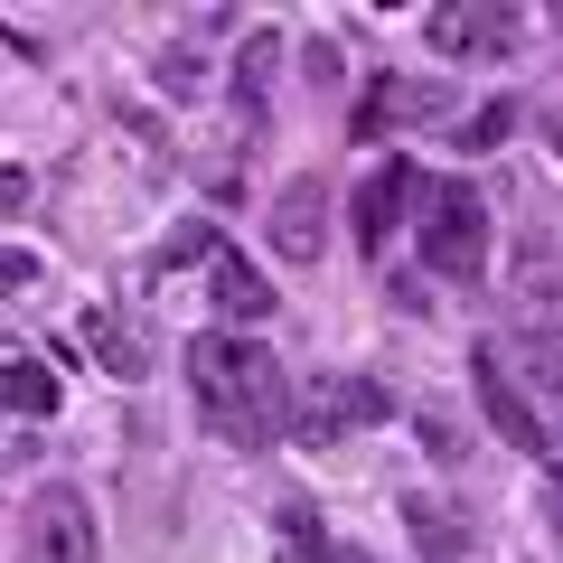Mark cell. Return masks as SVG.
I'll list each match as a JSON object with an SVG mask.
<instances>
[{"instance_id": "22", "label": "cell", "mask_w": 563, "mask_h": 563, "mask_svg": "<svg viewBox=\"0 0 563 563\" xmlns=\"http://www.w3.org/2000/svg\"><path fill=\"white\" fill-rule=\"evenodd\" d=\"M20 207H29V179H20V169H0V217H20Z\"/></svg>"}, {"instance_id": "15", "label": "cell", "mask_w": 563, "mask_h": 563, "mask_svg": "<svg viewBox=\"0 0 563 563\" xmlns=\"http://www.w3.org/2000/svg\"><path fill=\"white\" fill-rule=\"evenodd\" d=\"M0 404H10V413H57V376L29 366V357H10L0 366Z\"/></svg>"}, {"instance_id": "2", "label": "cell", "mask_w": 563, "mask_h": 563, "mask_svg": "<svg viewBox=\"0 0 563 563\" xmlns=\"http://www.w3.org/2000/svg\"><path fill=\"white\" fill-rule=\"evenodd\" d=\"M422 263L442 282H479L488 273V207L470 179H442L422 188Z\"/></svg>"}, {"instance_id": "21", "label": "cell", "mask_w": 563, "mask_h": 563, "mask_svg": "<svg viewBox=\"0 0 563 563\" xmlns=\"http://www.w3.org/2000/svg\"><path fill=\"white\" fill-rule=\"evenodd\" d=\"M422 442H432V461H470V451H461V432H451L442 413H422Z\"/></svg>"}, {"instance_id": "8", "label": "cell", "mask_w": 563, "mask_h": 563, "mask_svg": "<svg viewBox=\"0 0 563 563\" xmlns=\"http://www.w3.org/2000/svg\"><path fill=\"white\" fill-rule=\"evenodd\" d=\"M320 235H329V179H291L273 198V254L310 263V254H320Z\"/></svg>"}, {"instance_id": "9", "label": "cell", "mask_w": 563, "mask_h": 563, "mask_svg": "<svg viewBox=\"0 0 563 563\" xmlns=\"http://www.w3.org/2000/svg\"><path fill=\"white\" fill-rule=\"evenodd\" d=\"M207 291H217V310H225V320H235V329H254V320H273V282H263L254 273V263H244L235 254V244H217V254H207Z\"/></svg>"}, {"instance_id": "18", "label": "cell", "mask_w": 563, "mask_h": 563, "mask_svg": "<svg viewBox=\"0 0 563 563\" xmlns=\"http://www.w3.org/2000/svg\"><path fill=\"white\" fill-rule=\"evenodd\" d=\"M161 95H169V103H188V95H207V66L188 57V47H169V57H161Z\"/></svg>"}, {"instance_id": "14", "label": "cell", "mask_w": 563, "mask_h": 563, "mask_svg": "<svg viewBox=\"0 0 563 563\" xmlns=\"http://www.w3.org/2000/svg\"><path fill=\"white\" fill-rule=\"evenodd\" d=\"M85 339H95V357L113 366V376H141V366H151V339H141L122 310H95V320H85Z\"/></svg>"}, {"instance_id": "17", "label": "cell", "mask_w": 563, "mask_h": 563, "mask_svg": "<svg viewBox=\"0 0 563 563\" xmlns=\"http://www.w3.org/2000/svg\"><path fill=\"white\" fill-rule=\"evenodd\" d=\"M507 132H517V103H479V113L461 122V151H498Z\"/></svg>"}, {"instance_id": "19", "label": "cell", "mask_w": 563, "mask_h": 563, "mask_svg": "<svg viewBox=\"0 0 563 563\" xmlns=\"http://www.w3.org/2000/svg\"><path fill=\"white\" fill-rule=\"evenodd\" d=\"M198 254H217V225H179V235L161 244V263H151V273H169V263H198Z\"/></svg>"}, {"instance_id": "5", "label": "cell", "mask_w": 563, "mask_h": 563, "mask_svg": "<svg viewBox=\"0 0 563 563\" xmlns=\"http://www.w3.org/2000/svg\"><path fill=\"white\" fill-rule=\"evenodd\" d=\"M470 385H479V413H488L498 442H517L526 461H554V422H544L536 404H526V385L507 376V347H479V357H470Z\"/></svg>"}, {"instance_id": "13", "label": "cell", "mask_w": 563, "mask_h": 563, "mask_svg": "<svg viewBox=\"0 0 563 563\" xmlns=\"http://www.w3.org/2000/svg\"><path fill=\"white\" fill-rule=\"evenodd\" d=\"M273 76H282V38H273V29H254V38L235 47V103H244V113L273 103Z\"/></svg>"}, {"instance_id": "23", "label": "cell", "mask_w": 563, "mask_h": 563, "mask_svg": "<svg viewBox=\"0 0 563 563\" xmlns=\"http://www.w3.org/2000/svg\"><path fill=\"white\" fill-rule=\"evenodd\" d=\"M329 563H366V554H347V544H339V554H329Z\"/></svg>"}, {"instance_id": "6", "label": "cell", "mask_w": 563, "mask_h": 563, "mask_svg": "<svg viewBox=\"0 0 563 563\" xmlns=\"http://www.w3.org/2000/svg\"><path fill=\"white\" fill-rule=\"evenodd\" d=\"M29 563H95V507L66 479H47L29 498Z\"/></svg>"}, {"instance_id": "3", "label": "cell", "mask_w": 563, "mask_h": 563, "mask_svg": "<svg viewBox=\"0 0 563 563\" xmlns=\"http://www.w3.org/2000/svg\"><path fill=\"white\" fill-rule=\"evenodd\" d=\"M376 422H395V385L385 376H310L301 395H291V432H301L310 451L347 442V432H376Z\"/></svg>"}, {"instance_id": "1", "label": "cell", "mask_w": 563, "mask_h": 563, "mask_svg": "<svg viewBox=\"0 0 563 563\" xmlns=\"http://www.w3.org/2000/svg\"><path fill=\"white\" fill-rule=\"evenodd\" d=\"M188 376H198V404H207V422H217L225 442L263 451V442L291 432V376H282L254 339L198 329V339H188Z\"/></svg>"}, {"instance_id": "16", "label": "cell", "mask_w": 563, "mask_h": 563, "mask_svg": "<svg viewBox=\"0 0 563 563\" xmlns=\"http://www.w3.org/2000/svg\"><path fill=\"white\" fill-rule=\"evenodd\" d=\"M339 544H329L320 507H282V563H329Z\"/></svg>"}, {"instance_id": "4", "label": "cell", "mask_w": 563, "mask_h": 563, "mask_svg": "<svg viewBox=\"0 0 563 563\" xmlns=\"http://www.w3.org/2000/svg\"><path fill=\"white\" fill-rule=\"evenodd\" d=\"M432 47H442V66H488V57H517L526 20H517V0H442L432 10Z\"/></svg>"}, {"instance_id": "20", "label": "cell", "mask_w": 563, "mask_h": 563, "mask_svg": "<svg viewBox=\"0 0 563 563\" xmlns=\"http://www.w3.org/2000/svg\"><path fill=\"white\" fill-rule=\"evenodd\" d=\"M38 282V254H20V244H0V291H29Z\"/></svg>"}, {"instance_id": "11", "label": "cell", "mask_w": 563, "mask_h": 563, "mask_svg": "<svg viewBox=\"0 0 563 563\" xmlns=\"http://www.w3.org/2000/svg\"><path fill=\"white\" fill-rule=\"evenodd\" d=\"M404 198H413V161H376V179L357 188V244H366V254H385V235H395Z\"/></svg>"}, {"instance_id": "12", "label": "cell", "mask_w": 563, "mask_h": 563, "mask_svg": "<svg viewBox=\"0 0 563 563\" xmlns=\"http://www.w3.org/2000/svg\"><path fill=\"white\" fill-rule=\"evenodd\" d=\"M517 385H526L536 413H563V339L554 329H526L517 339Z\"/></svg>"}, {"instance_id": "7", "label": "cell", "mask_w": 563, "mask_h": 563, "mask_svg": "<svg viewBox=\"0 0 563 563\" xmlns=\"http://www.w3.org/2000/svg\"><path fill=\"white\" fill-rule=\"evenodd\" d=\"M432 113H451V76L442 85L432 76H385V85H366V103H357V141L385 132V122H432Z\"/></svg>"}, {"instance_id": "10", "label": "cell", "mask_w": 563, "mask_h": 563, "mask_svg": "<svg viewBox=\"0 0 563 563\" xmlns=\"http://www.w3.org/2000/svg\"><path fill=\"white\" fill-rule=\"evenodd\" d=\"M404 526H413V554H432V563H461L470 544H479V526H470V507L432 498V488H413V498H404Z\"/></svg>"}]
</instances>
